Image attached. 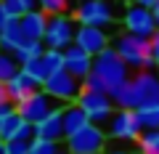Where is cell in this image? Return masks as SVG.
Returning a JSON list of instances; mask_svg holds the SVG:
<instances>
[{
	"label": "cell",
	"instance_id": "1",
	"mask_svg": "<svg viewBox=\"0 0 159 154\" xmlns=\"http://www.w3.org/2000/svg\"><path fill=\"white\" fill-rule=\"evenodd\" d=\"M109 96L119 109H138L146 104H159V74L154 69H141Z\"/></svg>",
	"mask_w": 159,
	"mask_h": 154
},
{
	"label": "cell",
	"instance_id": "2",
	"mask_svg": "<svg viewBox=\"0 0 159 154\" xmlns=\"http://www.w3.org/2000/svg\"><path fill=\"white\" fill-rule=\"evenodd\" d=\"M114 51L122 56V61L130 69H135V72L154 67V45L146 37L125 32V35H119V37H114Z\"/></svg>",
	"mask_w": 159,
	"mask_h": 154
},
{
	"label": "cell",
	"instance_id": "3",
	"mask_svg": "<svg viewBox=\"0 0 159 154\" xmlns=\"http://www.w3.org/2000/svg\"><path fill=\"white\" fill-rule=\"evenodd\" d=\"M93 72L109 85V93L117 91L119 85H125V82L133 77L130 67L122 61V56L114 51V45H109L106 51H101L98 56H93Z\"/></svg>",
	"mask_w": 159,
	"mask_h": 154
},
{
	"label": "cell",
	"instance_id": "4",
	"mask_svg": "<svg viewBox=\"0 0 159 154\" xmlns=\"http://www.w3.org/2000/svg\"><path fill=\"white\" fill-rule=\"evenodd\" d=\"M80 24L74 21V16L69 13H56L48 16V29H45V48H56V51H66L69 45H74V35H77Z\"/></svg>",
	"mask_w": 159,
	"mask_h": 154
},
{
	"label": "cell",
	"instance_id": "5",
	"mask_svg": "<svg viewBox=\"0 0 159 154\" xmlns=\"http://www.w3.org/2000/svg\"><path fill=\"white\" fill-rule=\"evenodd\" d=\"M72 16L77 24L106 29L114 24V8H111V0H80Z\"/></svg>",
	"mask_w": 159,
	"mask_h": 154
},
{
	"label": "cell",
	"instance_id": "6",
	"mask_svg": "<svg viewBox=\"0 0 159 154\" xmlns=\"http://www.w3.org/2000/svg\"><path fill=\"white\" fill-rule=\"evenodd\" d=\"M106 136L101 125H85L80 133L66 138V152L69 154H103L106 149Z\"/></svg>",
	"mask_w": 159,
	"mask_h": 154
},
{
	"label": "cell",
	"instance_id": "7",
	"mask_svg": "<svg viewBox=\"0 0 159 154\" xmlns=\"http://www.w3.org/2000/svg\"><path fill=\"white\" fill-rule=\"evenodd\" d=\"M43 91L51 98L61 101V104H74L80 98V93H82V80H77V77H74L72 72H66V69H61V72L51 74V77L43 82Z\"/></svg>",
	"mask_w": 159,
	"mask_h": 154
},
{
	"label": "cell",
	"instance_id": "8",
	"mask_svg": "<svg viewBox=\"0 0 159 154\" xmlns=\"http://www.w3.org/2000/svg\"><path fill=\"white\" fill-rule=\"evenodd\" d=\"M77 104L88 112V117H90L93 125H109V120H111V114H114V106H117L109 93L85 91V88H82V93H80Z\"/></svg>",
	"mask_w": 159,
	"mask_h": 154
},
{
	"label": "cell",
	"instance_id": "9",
	"mask_svg": "<svg viewBox=\"0 0 159 154\" xmlns=\"http://www.w3.org/2000/svg\"><path fill=\"white\" fill-rule=\"evenodd\" d=\"M106 128H109L106 133L111 138H117V141H138V136L143 133L135 109H117Z\"/></svg>",
	"mask_w": 159,
	"mask_h": 154
},
{
	"label": "cell",
	"instance_id": "10",
	"mask_svg": "<svg viewBox=\"0 0 159 154\" xmlns=\"http://www.w3.org/2000/svg\"><path fill=\"white\" fill-rule=\"evenodd\" d=\"M125 29L130 35H138V37H146L151 40L154 32H157V19H154V8H146V6H135L133 3L130 8L125 11Z\"/></svg>",
	"mask_w": 159,
	"mask_h": 154
},
{
	"label": "cell",
	"instance_id": "11",
	"mask_svg": "<svg viewBox=\"0 0 159 154\" xmlns=\"http://www.w3.org/2000/svg\"><path fill=\"white\" fill-rule=\"evenodd\" d=\"M21 69H24V72H29L34 80L43 85V82H45L51 74H56V72H61V69H64V51H56V48H45V53H43V56L32 58V61L24 64Z\"/></svg>",
	"mask_w": 159,
	"mask_h": 154
},
{
	"label": "cell",
	"instance_id": "12",
	"mask_svg": "<svg viewBox=\"0 0 159 154\" xmlns=\"http://www.w3.org/2000/svg\"><path fill=\"white\" fill-rule=\"evenodd\" d=\"M53 109H58V106H56V98H51L45 91H37V93H32L27 101L19 104L16 112L21 114L27 122H32V125H34V122H40L43 117H48Z\"/></svg>",
	"mask_w": 159,
	"mask_h": 154
},
{
	"label": "cell",
	"instance_id": "13",
	"mask_svg": "<svg viewBox=\"0 0 159 154\" xmlns=\"http://www.w3.org/2000/svg\"><path fill=\"white\" fill-rule=\"evenodd\" d=\"M74 43H77L82 51H88L90 56H98L101 51L109 48V35L101 27H88V24H80L77 35H74Z\"/></svg>",
	"mask_w": 159,
	"mask_h": 154
},
{
	"label": "cell",
	"instance_id": "14",
	"mask_svg": "<svg viewBox=\"0 0 159 154\" xmlns=\"http://www.w3.org/2000/svg\"><path fill=\"white\" fill-rule=\"evenodd\" d=\"M64 69L72 72L77 80H85L88 74L93 72V56L74 43V45H69L66 51H64Z\"/></svg>",
	"mask_w": 159,
	"mask_h": 154
},
{
	"label": "cell",
	"instance_id": "15",
	"mask_svg": "<svg viewBox=\"0 0 159 154\" xmlns=\"http://www.w3.org/2000/svg\"><path fill=\"white\" fill-rule=\"evenodd\" d=\"M0 138L3 141H32L34 138V125L27 122L19 112H13L8 120L0 122Z\"/></svg>",
	"mask_w": 159,
	"mask_h": 154
},
{
	"label": "cell",
	"instance_id": "16",
	"mask_svg": "<svg viewBox=\"0 0 159 154\" xmlns=\"http://www.w3.org/2000/svg\"><path fill=\"white\" fill-rule=\"evenodd\" d=\"M6 88H8V98H11V101L19 106V104H21V101H27V98L32 96V93H37L43 85H40V82L34 80V77H32L29 72L19 69V74H13L11 80L6 82Z\"/></svg>",
	"mask_w": 159,
	"mask_h": 154
},
{
	"label": "cell",
	"instance_id": "17",
	"mask_svg": "<svg viewBox=\"0 0 159 154\" xmlns=\"http://www.w3.org/2000/svg\"><path fill=\"white\" fill-rule=\"evenodd\" d=\"M34 138H48V141H58V143L66 141L61 109H53L48 117H43L40 122H34Z\"/></svg>",
	"mask_w": 159,
	"mask_h": 154
},
{
	"label": "cell",
	"instance_id": "18",
	"mask_svg": "<svg viewBox=\"0 0 159 154\" xmlns=\"http://www.w3.org/2000/svg\"><path fill=\"white\" fill-rule=\"evenodd\" d=\"M24 43H27V37H24L21 21H19V19H8V21L0 27V51L16 53Z\"/></svg>",
	"mask_w": 159,
	"mask_h": 154
},
{
	"label": "cell",
	"instance_id": "19",
	"mask_svg": "<svg viewBox=\"0 0 159 154\" xmlns=\"http://www.w3.org/2000/svg\"><path fill=\"white\" fill-rule=\"evenodd\" d=\"M19 21H21V29H24V37L27 40H43L45 37V29H48V13L45 11L34 8V11L24 13Z\"/></svg>",
	"mask_w": 159,
	"mask_h": 154
},
{
	"label": "cell",
	"instance_id": "20",
	"mask_svg": "<svg viewBox=\"0 0 159 154\" xmlns=\"http://www.w3.org/2000/svg\"><path fill=\"white\" fill-rule=\"evenodd\" d=\"M61 117H64V133H66V138L74 136V133H80L85 125H90L88 112L80 106L77 101H74V104H66V106H61Z\"/></svg>",
	"mask_w": 159,
	"mask_h": 154
},
{
	"label": "cell",
	"instance_id": "21",
	"mask_svg": "<svg viewBox=\"0 0 159 154\" xmlns=\"http://www.w3.org/2000/svg\"><path fill=\"white\" fill-rule=\"evenodd\" d=\"M138 122H141L143 130H159V104H146V106H138Z\"/></svg>",
	"mask_w": 159,
	"mask_h": 154
},
{
	"label": "cell",
	"instance_id": "22",
	"mask_svg": "<svg viewBox=\"0 0 159 154\" xmlns=\"http://www.w3.org/2000/svg\"><path fill=\"white\" fill-rule=\"evenodd\" d=\"M43 53H45V43H43V40H27L16 53H13V56H16V61L24 67V64H29L32 58L43 56Z\"/></svg>",
	"mask_w": 159,
	"mask_h": 154
},
{
	"label": "cell",
	"instance_id": "23",
	"mask_svg": "<svg viewBox=\"0 0 159 154\" xmlns=\"http://www.w3.org/2000/svg\"><path fill=\"white\" fill-rule=\"evenodd\" d=\"M21 64L16 61V56L8 51H0V82H8L13 74H19Z\"/></svg>",
	"mask_w": 159,
	"mask_h": 154
},
{
	"label": "cell",
	"instance_id": "24",
	"mask_svg": "<svg viewBox=\"0 0 159 154\" xmlns=\"http://www.w3.org/2000/svg\"><path fill=\"white\" fill-rule=\"evenodd\" d=\"M135 143L141 154H159V130H143Z\"/></svg>",
	"mask_w": 159,
	"mask_h": 154
},
{
	"label": "cell",
	"instance_id": "25",
	"mask_svg": "<svg viewBox=\"0 0 159 154\" xmlns=\"http://www.w3.org/2000/svg\"><path fill=\"white\" fill-rule=\"evenodd\" d=\"M3 6H6V11H8L11 19H21L24 13L37 8V0H3Z\"/></svg>",
	"mask_w": 159,
	"mask_h": 154
},
{
	"label": "cell",
	"instance_id": "26",
	"mask_svg": "<svg viewBox=\"0 0 159 154\" xmlns=\"http://www.w3.org/2000/svg\"><path fill=\"white\" fill-rule=\"evenodd\" d=\"M61 143L58 141H48V138H32L29 141V154H58Z\"/></svg>",
	"mask_w": 159,
	"mask_h": 154
},
{
	"label": "cell",
	"instance_id": "27",
	"mask_svg": "<svg viewBox=\"0 0 159 154\" xmlns=\"http://www.w3.org/2000/svg\"><path fill=\"white\" fill-rule=\"evenodd\" d=\"M69 3H72V0H37V8L45 11L48 16H56V13H66L69 11Z\"/></svg>",
	"mask_w": 159,
	"mask_h": 154
},
{
	"label": "cell",
	"instance_id": "28",
	"mask_svg": "<svg viewBox=\"0 0 159 154\" xmlns=\"http://www.w3.org/2000/svg\"><path fill=\"white\" fill-rule=\"evenodd\" d=\"M82 88H85V91H98V93H109V85L106 82L101 80V77H98L96 72H90L85 77V80H82Z\"/></svg>",
	"mask_w": 159,
	"mask_h": 154
},
{
	"label": "cell",
	"instance_id": "29",
	"mask_svg": "<svg viewBox=\"0 0 159 154\" xmlns=\"http://www.w3.org/2000/svg\"><path fill=\"white\" fill-rule=\"evenodd\" d=\"M3 154H29V141H8Z\"/></svg>",
	"mask_w": 159,
	"mask_h": 154
},
{
	"label": "cell",
	"instance_id": "30",
	"mask_svg": "<svg viewBox=\"0 0 159 154\" xmlns=\"http://www.w3.org/2000/svg\"><path fill=\"white\" fill-rule=\"evenodd\" d=\"M13 112H16V104H13V101H6L3 106H0V122H3V120H8V117H11Z\"/></svg>",
	"mask_w": 159,
	"mask_h": 154
},
{
	"label": "cell",
	"instance_id": "31",
	"mask_svg": "<svg viewBox=\"0 0 159 154\" xmlns=\"http://www.w3.org/2000/svg\"><path fill=\"white\" fill-rule=\"evenodd\" d=\"M6 101H11V98H8V88H6V82H0V106Z\"/></svg>",
	"mask_w": 159,
	"mask_h": 154
},
{
	"label": "cell",
	"instance_id": "32",
	"mask_svg": "<svg viewBox=\"0 0 159 154\" xmlns=\"http://www.w3.org/2000/svg\"><path fill=\"white\" fill-rule=\"evenodd\" d=\"M8 19H11V16H8V11H6V6H3V0H0V27H3V24H6Z\"/></svg>",
	"mask_w": 159,
	"mask_h": 154
},
{
	"label": "cell",
	"instance_id": "33",
	"mask_svg": "<svg viewBox=\"0 0 159 154\" xmlns=\"http://www.w3.org/2000/svg\"><path fill=\"white\" fill-rule=\"evenodd\" d=\"M135 6H146V8H157V3L159 0H133Z\"/></svg>",
	"mask_w": 159,
	"mask_h": 154
},
{
	"label": "cell",
	"instance_id": "34",
	"mask_svg": "<svg viewBox=\"0 0 159 154\" xmlns=\"http://www.w3.org/2000/svg\"><path fill=\"white\" fill-rule=\"evenodd\" d=\"M103 154H133V152H125V149H109V152H103Z\"/></svg>",
	"mask_w": 159,
	"mask_h": 154
},
{
	"label": "cell",
	"instance_id": "35",
	"mask_svg": "<svg viewBox=\"0 0 159 154\" xmlns=\"http://www.w3.org/2000/svg\"><path fill=\"white\" fill-rule=\"evenodd\" d=\"M154 19H157V29H159V8H154Z\"/></svg>",
	"mask_w": 159,
	"mask_h": 154
},
{
	"label": "cell",
	"instance_id": "36",
	"mask_svg": "<svg viewBox=\"0 0 159 154\" xmlns=\"http://www.w3.org/2000/svg\"><path fill=\"white\" fill-rule=\"evenodd\" d=\"M58 154H69V152H66V149H61V152H58Z\"/></svg>",
	"mask_w": 159,
	"mask_h": 154
},
{
	"label": "cell",
	"instance_id": "37",
	"mask_svg": "<svg viewBox=\"0 0 159 154\" xmlns=\"http://www.w3.org/2000/svg\"><path fill=\"white\" fill-rule=\"evenodd\" d=\"M0 143H6V141H3V138H0Z\"/></svg>",
	"mask_w": 159,
	"mask_h": 154
},
{
	"label": "cell",
	"instance_id": "38",
	"mask_svg": "<svg viewBox=\"0 0 159 154\" xmlns=\"http://www.w3.org/2000/svg\"><path fill=\"white\" fill-rule=\"evenodd\" d=\"M157 8H159V3H157Z\"/></svg>",
	"mask_w": 159,
	"mask_h": 154
}]
</instances>
